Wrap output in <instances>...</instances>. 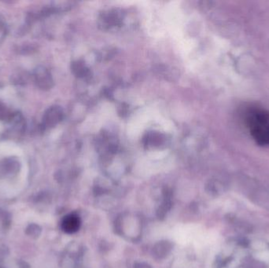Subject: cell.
Listing matches in <instances>:
<instances>
[{
	"instance_id": "obj_3",
	"label": "cell",
	"mask_w": 269,
	"mask_h": 268,
	"mask_svg": "<svg viewBox=\"0 0 269 268\" xmlns=\"http://www.w3.org/2000/svg\"><path fill=\"white\" fill-rule=\"evenodd\" d=\"M167 244H168V241H164V242H160L159 244L156 245V254H157V255H158L159 257H162L164 255H167V254L169 253V251H170L171 246L163 249V248L166 246Z\"/></svg>"
},
{
	"instance_id": "obj_4",
	"label": "cell",
	"mask_w": 269,
	"mask_h": 268,
	"mask_svg": "<svg viewBox=\"0 0 269 268\" xmlns=\"http://www.w3.org/2000/svg\"><path fill=\"white\" fill-rule=\"evenodd\" d=\"M75 70L77 71V75L81 76V77L85 76L86 74L87 71H88L85 66L80 64H77V67L75 68Z\"/></svg>"
},
{
	"instance_id": "obj_2",
	"label": "cell",
	"mask_w": 269,
	"mask_h": 268,
	"mask_svg": "<svg viewBox=\"0 0 269 268\" xmlns=\"http://www.w3.org/2000/svg\"><path fill=\"white\" fill-rule=\"evenodd\" d=\"M81 220L79 216L74 214L69 215L63 220V227L67 233H73L79 230Z\"/></svg>"
},
{
	"instance_id": "obj_5",
	"label": "cell",
	"mask_w": 269,
	"mask_h": 268,
	"mask_svg": "<svg viewBox=\"0 0 269 268\" xmlns=\"http://www.w3.org/2000/svg\"><path fill=\"white\" fill-rule=\"evenodd\" d=\"M136 268H150V267H149L148 266H147V265H146V266H143V264H140L139 265V266H138V267H136Z\"/></svg>"
},
{
	"instance_id": "obj_1",
	"label": "cell",
	"mask_w": 269,
	"mask_h": 268,
	"mask_svg": "<svg viewBox=\"0 0 269 268\" xmlns=\"http://www.w3.org/2000/svg\"><path fill=\"white\" fill-rule=\"evenodd\" d=\"M245 121L255 142L260 146H269V112L251 106L245 110Z\"/></svg>"
}]
</instances>
